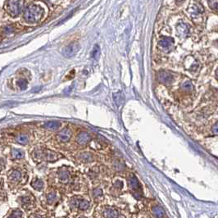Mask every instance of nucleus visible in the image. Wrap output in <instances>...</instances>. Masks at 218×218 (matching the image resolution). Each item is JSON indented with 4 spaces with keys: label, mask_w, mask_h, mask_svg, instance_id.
Returning <instances> with one entry per match:
<instances>
[{
    "label": "nucleus",
    "mask_w": 218,
    "mask_h": 218,
    "mask_svg": "<svg viewBox=\"0 0 218 218\" xmlns=\"http://www.w3.org/2000/svg\"><path fill=\"white\" fill-rule=\"evenodd\" d=\"M72 136V132L69 128H65L58 134L57 138L60 142H67Z\"/></svg>",
    "instance_id": "nucleus-8"
},
{
    "label": "nucleus",
    "mask_w": 218,
    "mask_h": 218,
    "mask_svg": "<svg viewBox=\"0 0 218 218\" xmlns=\"http://www.w3.org/2000/svg\"><path fill=\"white\" fill-rule=\"evenodd\" d=\"M16 30V26L13 25H6L4 26L2 30H1V34L3 35V36H6V35H9L12 34L13 32H15Z\"/></svg>",
    "instance_id": "nucleus-13"
},
{
    "label": "nucleus",
    "mask_w": 218,
    "mask_h": 218,
    "mask_svg": "<svg viewBox=\"0 0 218 218\" xmlns=\"http://www.w3.org/2000/svg\"><path fill=\"white\" fill-rule=\"evenodd\" d=\"M91 139L90 134L87 132H80L76 137V142L80 145H85L88 142H90Z\"/></svg>",
    "instance_id": "nucleus-9"
},
{
    "label": "nucleus",
    "mask_w": 218,
    "mask_h": 218,
    "mask_svg": "<svg viewBox=\"0 0 218 218\" xmlns=\"http://www.w3.org/2000/svg\"><path fill=\"white\" fill-rule=\"evenodd\" d=\"M152 212L153 214L157 217L158 218H162L165 215V212H164L163 209L159 206L154 207L152 208Z\"/></svg>",
    "instance_id": "nucleus-20"
},
{
    "label": "nucleus",
    "mask_w": 218,
    "mask_h": 218,
    "mask_svg": "<svg viewBox=\"0 0 218 218\" xmlns=\"http://www.w3.org/2000/svg\"><path fill=\"white\" fill-rule=\"evenodd\" d=\"M176 33L177 35L181 38H187L189 35V27L188 26V25L185 23L181 22L180 24H178L176 25Z\"/></svg>",
    "instance_id": "nucleus-7"
},
{
    "label": "nucleus",
    "mask_w": 218,
    "mask_h": 218,
    "mask_svg": "<svg viewBox=\"0 0 218 218\" xmlns=\"http://www.w3.org/2000/svg\"><path fill=\"white\" fill-rule=\"evenodd\" d=\"M157 77L158 80L164 85H171L174 80L173 75L169 72H166V71L159 72L157 74Z\"/></svg>",
    "instance_id": "nucleus-6"
},
{
    "label": "nucleus",
    "mask_w": 218,
    "mask_h": 218,
    "mask_svg": "<svg viewBox=\"0 0 218 218\" xmlns=\"http://www.w3.org/2000/svg\"><path fill=\"white\" fill-rule=\"evenodd\" d=\"M158 46L162 52L169 53L173 49L174 39L172 38H170V37H163L159 40Z\"/></svg>",
    "instance_id": "nucleus-4"
},
{
    "label": "nucleus",
    "mask_w": 218,
    "mask_h": 218,
    "mask_svg": "<svg viewBox=\"0 0 218 218\" xmlns=\"http://www.w3.org/2000/svg\"><path fill=\"white\" fill-rule=\"evenodd\" d=\"M27 80L25 79H20L17 81V85L20 87V89L21 90H24L26 89V87H27Z\"/></svg>",
    "instance_id": "nucleus-26"
},
{
    "label": "nucleus",
    "mask_w": 218,
    "mask_h": 218,
    "mask_svg": "<svg viewBox=\"0 0 218 218\" xmlns=\"http://www.w3.org/2000/svg\"><path fill=\"white\" fill-rule=\"evenodd\" d=\"M212 130H213V132H214L215 134H217V123L213 126V127H212Z\"/></svg>",
    "instance_id": "nucleus-35"
},
{
    "label": "nucleus",
    "mask_w": 218,
    "mask_h": 218,
    "mask_svg": "<svg viewBox=\"0 0 218 218\" xmlns=\"http://www.w3.org/2000/svg\"><path fill=\"white\" fill-rule=\"evenodd\" d=\"M102 194H103V192L100 189H95L94 190V196H95V197H98V196L102 195Z\"/></svg>",
    "instance_id": "nucleus-32"
},
{
    "label": "nucleus",
    "mask_w": 218,
    "mask_h": 218,
    "mask_svg": "<svg viewBox=\"0 0 218 218\" xmlns=\"http://www.w3.org/2000/svg\"><path fill=\"white\" fill-rule=\"evenodd\" d=\"M21 203L25 205H28L30 203V199L29 197H22L21 198Z\"/></svg>",
    "instance_id": "nucleus-30"
},
{
    "label": "nucleus",
    "mask_w": 218,
    "mask_h": 218,
    "mask_svg": "<svg viewBox=\"0 0 218 218\" xmlns=\"http://www.w3.org/2000/svg\"><path fill=\"white\" fill-rule=\"evenodd\" d=\"M80 158L83 162H90L93 160V155L91 154L90 152H83V153L80 154Z\"/></svg>",
    "instance_id": "nucleus-22"
},
{
    "label": "nucleus",
    "mask_w": 218,
    "mask_h": 218,
    "mask_svg": "<svg viewBox=\"0 0 218 218\" xmlns=\"http://www.w3.org/2000/svg\"><path fill=\"white\" fill-rule=\"evenodd\" d=\"M79 218H86V217H79Z\"/></svg>",
    "instance_id": "nucleus-38"
},
{
    "label": "nucleus",
    "mask_w": 218,
    "mask_h": 218,
    "mask_svg": "<svg viewBox=\"0 0 218 218\" xmlns=\"http://www.w3.org/2000/svg\"><path fill=\"white\" fill-rule=\"evenodd\" d=\"M203 12V8L202 7L199 5H194L191 7V13L193 15H199L200 13Z\"/></svg>",
    "instance_id": "nucleus-23"
},
{
    "label": "nucleus",
    "mask_w": 218,
    "mask_h": 218,
    "mask_svg": "<svg viewBox=\"0 0 218 218\" xmlns=\"http://www.w3.org/2000/svg\"><path fill=\"white\" fill-rule=\"evenodd\" d=\"M8 218H22V212L20 211H15Z\"/></svg>",
    "instance_id": "nucleus-29"
},
{
    "label": "nucleus",
    "mask_w": 218,
    "mask_h": 218,
    "mask_svg": "<svg viewBox=\"0 0 218 218\" xmlns=\"http://www.w3.org/2000/svg\"><path fill=\"white\" fill-rule=\"evenodd\" d=\"M208 3L210 4V7L213 9H217V1H209Z\"/></svg>",
    "instance_id": "nucleus-31"
},
{
    "label": "nucleus",
    "mask_w": 218,
    "mask_h": 218,
    "mask_svg": "<svg viewBox=\"0 0 218 218\" xmlns=\"http://www.w3.org/2000/svg\"><path fill=\"white\" fill-rule=\"evenodd\" d=\"M25 156L24 152L21 149H12V157L13 159H21Z\"/></svg>",
    "instance_id": "nucleus-21"
},
{
    "label": "nucleus",
    "mask_w": 218,
    "mask_h": 218,
    "mask_svg": "<svg viewBox=\"0 0 218 218\" xmlns=\"http://www.w3.org/2000/svg\"><path fill=\"white\" fill-rule=\"evenodd\" d=\"M113 98H114V101L115 103H116V105H121L122 103H123V96L121 94V93H116L113 95Z\"/></svg>",
    "instance_id": "nucleus-24"
},
{
    "label": "nucleus",
    "mask_w": 218,
    "mask_h": 218,
    "mask_svg": "<svg viewBox=\"0 0 218 218\" xmlns=\"http://www.w3.org/2000/svg\"><path fill=\"white\" fill-rule=\"evenodd\" d=\"M114 186H115V187H116V188L121 189V188H122V186H123V183H122L121 181H116L115 182V185H114Z\"/></svg>",
    "instance_id": "nucleus-33"
},
{
    "label": "nucleus",
    "mask_w": 218,
    "mask_h": 218,
    "mask_svg": "<svg viewBox=\"0 0 218 218\" xmlns=\"http://www.w3.org/2000/svg\"><path fill=\"white\" fill-rule=\"evenodd\" d=\"M31 185H32V187L35 189H36V190H41L43 187V181L40 180V179H38V178H35L32 183H31Z\"/></svg>",
    "instance_id": "nucleus-19"
},
{
    "label": "nucleus",
    "mask_w": 218,
    "mask_h": 218,
    "mask_svg": "<svg viewBox=\"0 0 218 218\" xmlns=\"http://www.w3.org/2000/svg\"><path fill=\"white\" fill-rule=\"evenodd\" d=\"M77 200L76 199H72V203H71V206L72 207H76V205H77Z\"/></svg>",
    "instance_id": "nucleus-36"
},
{
    "label": "nucleus",
    "mask_w": 218,
    "mask_h": 218,
    "mask_svg": "<svg viewBox=\"0 0 218 218\" xmlns=\"http://www.w3.org/2000/svg\"><path fill=\"white\" fill-rule=\"evenodd\" d=\"M128 181H129V185H130V188L132 189L133 190H138L139 189V183L138 181V180L136 179V177L134 176H131L130 178H129V180H128Z\"/></svg>",
    "instance_id": "nucleus-15"
},
{
    "label": "nucleus",
    "mask_w": 218,
    "mask_h": 218,
    "mask_svg": "<svg viewBox=\"0 0 218 218\" xmlns=\"http://www.w3.org/2000/svg\"><path fill=\"white\" fill-rule=\"evenodd\" d=\"M79 206L80 209L85 210V209L89 208V207H90V203L87 202V201H85V200H81V201L80 202Z\"/></svg>",
    "instance_id": "nucleus-27"
},
{
    "label": "nucleus",
    "mask_w": 218,
    "mask_h": 218,
    "mask_svg": "<svg viewBox=\"0 0 218 218\" xmlns=\"http://www.w3.org/2000/svg\"><path fill=\"white\" fill-rule=\"evenodd\" d=\"M80 49V44L78 43L73 42L65 47L62 50V54L67 58H72L76 54Z\"/></svg>",
    "instance_id": "nucleus-5"
},
{
    "label": "nucleus",
    "mask_w": 218,
    "mask_h": 218,
    "mask_svg": "<svg viewBox=\"0 0 218 218\" xmlns=\"http://www.w3.org/2000/svg\"><path fill=\"white\" fill-rule=\"evenodd\" d=\"M92 56L95 59H98L99 56H100V48L98 45H95L94 48L93 49V53H92Z\"/></svg>",
    "instance_id": "nucleus-25"
},
{
    "label": "nucleus",
    "mask_w": 218,
    "mask_h": 218,
    "mask_svg": "<svg viewBox=\"0 0 218 218\" xmlns=\"http://www.w3.org/2000/svg\"><path fill=\"white\" fill-rule=\"evenodd\" d=\"M60 126L61 123L59 121H48L43 125V127L46 128L47 130H57L60 128Z\"/></svg>",
    "instance_id": "nucleus-11"
},
{
    "label": "nucleus",
    "mask_w": 218,
    "mask_h": 218,
    "mask_svg": "<svg viewBox=\"0 0 218 218\" xmlns=\"http://www.w3.org/2000/svg\"><path fill=\"white\" fill-rule=\"evenodd\" d=\"M5 167V162L3 159H0V171H3Z\"/></svg>",
    "instance_id": "nucleus-34"
},
{
    "label": "nucleus",
    "mask_w": 218,
    "mask_h": 218,
    "mask_svg": "<svg viewBox=\"0 0 218 218\" xmlns=\"http://www.w3.org/2000/svg\"><path fill=\"white\" fill-rule=\"evenodd\" d=\"M181 91L185 92V93H191L192 91L194 90V85H193L191 81L186 80L181 85Z\"/></svg>",
    "instance_id": "nucleus-12"
},
{
    "label": "nucleus",
    "mask_w": 218,
    "mask_h": 218,
    "mask_svg": "<svg viewBox=\"0 0 218 218\" xmlns=\"http://www.w3.org/2000/svg\"><path fill=\"white\" fill-rule=\"evenodd\" d=\"M33 157L35 159H45L48 162H55L59 159L60 155L56 152L51 150H43V149H37L34 152Z\"/></svg>",
    "instance_id": "nucleus-2"
},
{
    "label": "nucleus",
    "mask_w": 218,
    "mask_h": 218,
    "mask_svg": "<svg viewBox=\"0 0 218 218\" xmlns=\"http://www.w3.org/2000/svg\"><path fill=\"white\" fill-rule=\"evenodd\" d=\"M21 172L18 170H12L8 174V179L12 183H17L21 180Z\"/></svg>",
    "instance_id": "nucleus-10"
},
{
    "label": "nucleus",
    "mask_w": 218,
    "mask_h": 218,
    "mask_svg": "<svg viewBox=\"0 0 218 218\" xmlns=\"http://www.w3.org/2000/svg\"><path fill=\"white\" fill-rule=\"evenodd\" d=\"M21 3L22 2L20 1H7L5 3V10L11 17H15L20 14L21 10Z\"/></svg>",
    "instance_id": "nucleus-3"
},
{
    "label": "nucleus",
    "mask_w": 218,
    "mask_h": 218,
    "mask_svg": "<svg viewBox=\"0 0 218 218\" xmlns=\"http://www.w3.org/2000/svg\"><path fill=\"white\" fill-rule=\"evenodd\" d=\"M189 60L191 61L190 63H187V67L186 68L188 69L189 72H196L199 69V62L196 60H194L193 58H190Z\"/></svg>",
    "instance_id": "nucleus-17"
},
{
    "label": "nucleus",
    "mask_w": 218,
    "mask_h": 218,
    "mask_svg": "<svg viewBox=\"0 0 218 218\" xmlns=\"http://www.w3.org/2000/svg\"><path fill=\"white\" fill-rule=\"evenodd\" d=\"M56 198H57V196H56V194H55V193H50V194H48V196H47L48 203H53L55 200H56Z\"/></svg>",
    "instance_id": "nucleus-28"
},
{
    "label": "nucleus",
    "mask_w": 218,
    "mask_h": 218,
    "mask_svg": "<svg viewBox=\"0 0 218 218\" xmlns=\"http://www.w3.org/2000/svg\"><path fill=\"white\" fill-rule=\"evenodd\" d=\"M58 177L62 182H66L70 178V173L67 170H61L58 172Z\"/></svg>",
    "instance_id": "nucleus-18"
},
{
    "label": "nucleus",
    "mask_w": 218,
    "mask_h": 218,
    "mask_svg": "<svg viewBox=\"0 0 218 218\" xmlns=\"http://www.w3.org/2000/svg\"><path fill=\"white\" fill-rule=\"evenodd\" d=\"M35 218H41V217H35Z\"/></svg>",
    "instance_id": "nucleus-37"
},
{
    "label": "nucleus",
    "mask_w": 218,
    "mask_h": 218,
    "mask_svg": "<svg viewBox=\"0 0 218 218\" xmlns=\"http://www.w3.org/2000/svg\"><path fill=\"white\" fill-rule=\"evenodd\" d=\"M16 141H17V143H18L20 144L25 145L29 143V137H28L27 134H20L16 137Z\"/></svg>",
    "instance_id": "nucleus-14"
},
{
    "label": "nucleus",
    "mask_w": 218,
    "mask_h": 218,
    "mask_svg": "<svg viewBox=\"0 0 218 218\" xmlns=\"http://www.w3.org/2000/svg\"><path fill=\"white\" fill-rule=\"evenodd\" d=\"M43 15V9L38 5H30L28 6L24 12V19L27 22L35 23L40 21Z\"/></svg>",
    "instance_id": "nucleus-1"
},
{
    "label": "nucleus",
    "mask_w": 218,
    "mask_h": 218,
    "mask_svg": "<svg viewBox=\"0 0 218 218\" xmlns=\"http://www.w3.org/2000/svg\"><path fill=\"white\" fill-rule=\"evenodd\" d=\"M103 215L106 218H116L118 216V212H116L115 209L108 208L104 211Z\"/></svg>",
    "instance_id": "nucleus-16"
}]
</instances>
